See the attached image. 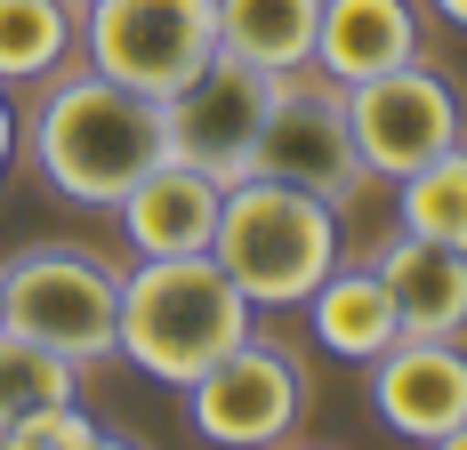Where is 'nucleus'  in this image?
Wrapping results in <instances>:
<instances>
[{"label": "nucleus", "mask_w": 467, "mask_h": 450, "mask_svg": "<svg viewBox=\"0 0 467 450\" xmlns=\"http://www.w3.org/2000/svg\"><path fill=\"white\" fill-rule=\"evenodd\" d=\"M16 145L33 153L48 193H65L73 210H113L170 153V121H161V97L121 89L97 65H81L41 81V105L16 121Z\"/></svg>", "instance_id": "obj_1"}, {"label": "nucleus", "mask_w": 467, "mask_h": 450, "mask_svg": "<svg viewBox=\"0 0 467 450\" xmlns=\"http://www.w3.org/2000/svg\"><path fill=\"white\" fill-rule=\"evenodd\" d=\"M250 330H258V306L234 290V273L210 250H193V258H138L121 273L113 354L130 370H145V378H161V386H193Z\"/></svg>", "instance_id": "obj_2"}, {"label": "nucleus", "mask_w": 467, "mask_h": 450, "mask_svg": "<svg viewBox=\"0 0 467 450\" xmlns=\"http://www.w3.org/2000/svg\"><path fill=\"white\" fill-rule=\"evenodd\" d=\"M210 258L234 273L250 306H306V290L338 266V210L282 178H234L218 201Z\"/></svg>", "instance_id": "obj_3"}, {"label": "nucleus", "mask_w": 467, "mask_h": 450, "mask_svg": "<svg viewBox=\"0 0 467 450\" xmlns=\"http://www.w3.org/2000/svg\"><path fill=\"white\" fill-rule=\"evenodd\" d=\"M113 322H121V273L89 250H16L0 266V330H25L81 370L113 354Z\"/></svg>", "instance_id": "obj_4"}, {"label": "nucleus", "mask_w": 467, "mask_h": 450, "mask_svg": "<svg viewBox=\"0 0 467 450\" xmlns=\"http://www.w3.org/2000/svg\"><path fill=\"white\" fill-rule=\"evenodd\" d=\"M81 56L121 89L178 97L218 56V0H89Z\"/></svg>", "instance_id": "obj_5"}, {"label": "nucleus", "mask_w": 467, "mask_h": 450, "mask_svg": "<svg viewBox=\"0 0 467 450\" xmlns=\"http://www.w3.org/2000/svg\"><path fill=\"white\" fill-rule=\"evenodd\" d=\"M178 394H186V426L202 443L266 450V443H290V435H298V418H306V370H298L290 346H275V338L250 330L242 346H226V354L210 362L193 386H178Z\"/></svg>", "instance_id": "obj_6"}, {"label": "nucleus", "mask_w": 467, "mask_h": 450, "mask_svg": "<svg viewBox=\"0 0 467 450\" xmlns=\"http://www.w3.org/2000/svg\"><path fill=\"white\" fill-rule=\"evenodd\" d=\"M250 178H282L298 193H323L330 210H347L363 193V153H355V129H347V89L323 81V73H282L275 105H266V129H258V153H250Z\"/></svg>", "instance_id": "obj_7"}, {"label": "nucleus", "mask_w": 467, "mask_h": 450, "mask_svg": "<svg viewBox=\"0 0 467 450\" xmlns=\"http://www.w3.org/2000/svg\"><path fill=\"white\" fill-rule=\"evenodd\" d=\"M347 129H355V153H363V178H411L420 161L467 145V105L443 73H427L411 56V65L347 89Z\"/></svg>", "instance_id": "obj_8"}, {"label": "nucleus", "mask_w": 467, "mask_h": 450, "mask_svg": "<svg viewBox=\"0 0 467 450\" xmlns=\"http://www.w3.org/2000/svg\"><path fill=\"white\" fill-rule=\"evenodd\" d=\"M282 73L250 65V56H210L178 97H161V121H170V153L210 169L218 185L250 178V153H258V129H266V105H275Z\"/></svg>", "instance_id": "obj_9"}, {"label": "nucleus", "mask_w": 467, "mask_h": 450, "mask_svg": "<svg viewBox=\"0 0 467 450\" xmlns=\"http://www.w3.org/2000/svg\"><path fill=\"white\" fill-rule=\"evenodd\" d=\"M371 370V410L387 418V435H403V443H435L467 418V346L460 338H395Z\"/></svg>", "instance_id": "obj_10"}, {"label": "nucleus", "mask_w": 467, "mask_h": 450, "mask_svg": "<svg viewBox=\"0 0 467 450\" xmlns=\"http://www.w3.org/2000/svg\"><path fill=\"white\" fill-rule=\"evenodd\" d=\"M218 201H226V185L210 178V169L161 153V161L113 201V218H121V241H130L138 258H193V250H210V233H218Z\"/></svg>", "instance_id": "obj_11"}, {"label": "nucleus", "mask_w": 467, "mask_h": 450, "mask_svg": "<svg viewBox=\"0 0 467 450\" xmlns=\"http://www.w3.org/2000/svg\"><path fill=\"white\" fill-rule=\"evenodd\" d=\"M411 56H420L411 0H323V16H315V73L323 81L355 89V81H379Z\"/></svg>", "instance_id": "obj_12"}, {"label": "nucleus", "mask_w": 467, "mask_h": 450, "mask_svg": "<svg viewBox=\"0 0 467 450\" xmlns=\"http://www.w3.org/2000/svg\"><path fill=\"white\" fill-rule=\"evenodd\" d=\"M371 273L395 298V322L411 338H460L467 330V250L451 241H420V233H395L371 258Z\"/></svg>", "instance_id": "obj_13"}, {"label": "nucleus", "mask_w": 467, "mask_h": 450, "mask_svg": "<svg viewBox=\"0 0 467 450\" xmlns=\"http://www.w3.org/2000/svg\"><path fill=\"white\" fill-rule=\"evenodd\" d=\"M306 322H315V346L338 362H379L403 322H395V298L371 266H330L315 290H306Z\"/></svg>", "instance_id": "obj_14"}, {"label": "nucleus", "mask_w": 467, "mask_h": 450, "mask_svg": "<svg viewBox=\"0 0 467 450\" xmlns=\"http://www.w3.org/2000/svg\"><path fill=\"white\" fill-rule=\"evenodd\" d=\"M315 16L323 0H218V48L266 73H298L315 65Z\"/></svg>", "instance_id": "obj_15"}, {"label": "nucleus", "mask_w": 467, "mask_h": 450, "mask_svg": "<svg viewBox=\"0 0 467 450\" xmlns=\"http://www.w3.org/2000/svg\"><path fill=\"white\" fill-rule=\"evenodd\" d=\"M73 48H81V8L0 0V89H41L48 73H65Z\"/></svg>", "instance_id": "obj_16"}, {"label": "nucleus", "mask_w": 467, "mask_h": 450, "mask_svg": "<svg viewBox=\"0 0 467 450\" xmlns=\"http://www.w3.org/2000/svg\"><path fill=\"white\" fill-rule=\"evenodd\" d=\"M395 225L420 241H451L467 250V145L420 161L411 178H395Z\"/></svg>", "instance_id": "obj_17"}, {"label": "nucleus", "mask_w": 467, "mask_h": 450, "mask_svg": "<svg viewBox=\"0 0 467 450\" xmlns=\"http://www.w3.org/2000/svg\"><path fill=\"white\" fill-rule=\"evenodd\" d=\"M73 394H81V362L73 354H57V346L25 338V330H0V426L41 403H73Z\"/></svg>", "instance_id": "obj_18"}, {"label": "nucleus", "mask_w": 467, "mask_h": 450, "mask_svg": "<svg viewBox=\"0 0 467 450\" xmlns=\"http://www.w3.org/2000/svg\"><path fill=\"white\" fill-rule=\"evenodd\" d=\"M105 443H121V435L97 426L81 410V394L73 403H41V410H25V418L0 426V450H105Z\"/></svg>", "instance_id": "obj_19"}, {"label": "nucleus", "mask_w": 467, "mask_h": 450, "mask_svg": "<svg viewBox=\"0 0 467 450\" xmlns=\"http://www.w3.org/2000/svg\"><path fill=\"white\" fill-rule=\"evenodd\" d=\"M16 161V105H8V89H0V169Z\"/></svg>", "instance_id": "obj_20"}, {"label": "nucleus", "mask_w": 467, "mask_h": 450, "mask_svg": "<svg viewBox=\"0 0 467 450\" xmlns=\"http://www.w3.org/2000/svg\"><path fill=\"white\" fill-rule=\"evenodd\" d=\"M435 16H451V25L467 33V0H435Z\"/></svg>", "instance_id": "obj_21"}, {"label": "nucleus", "mask_w": 467, "mask_h": 450, "mask_svg": "<svg viewBox=\"0 0 467 450\" xmlns=\"http://www.w3.org/2000/svg\"><path fill=\"white\" fill-rule=\"evenodd\" d=\"M443 450H467V418H460V426H451V435H443Z\"/></svg>", "instance_id": "obj_22"}, {"label": "nucleus", "mask_w": 467, "mask_h": 450, "mask_svg": "<svg viewBox=\"0 0 467 450\" xmlns=\"http://www.w3.org/2000/svg\"><path fill=\"white\" fill-rule=\"evenodd\" d=\"M65 8H89V0H65Z\"/></svg>", "instance_id": "obj_23"}]
</instances>
